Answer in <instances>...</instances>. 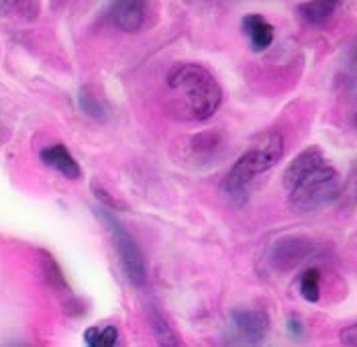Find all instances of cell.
Returning a JSON list of instances; mask_svg holds the SVG:
<instances>
[{"label": "cell", "mask_w": 357, "mask_h": 347, "mask_svg": "<svg viewBox=\"0 0 357 347\" xmlns=\"http://www.w3.org/2000/svg\"><path fill=\"white\" fill-rule=\"evenodd\" d=\"M149 329L158 347H180L178 335L174 333L169 323L164 319V315L155 307L149 309Z\"/></svg>", "instance_id": "8fae6325"}, {"label": "cell", "mask_w": 357, "mask_h": 347, "mask_svg": "<svg viewBox=\"0 0 357 347\" xmlns=\"http://www.w3.org/2000/svg\"><path fill=\"white\" fill-rule=\"evenodd\" d=\"M231 320L245 344L257 346L268 337L270 317L264 309H235L231 313Z\"/></svg>", "instance_id": "52a82bcc"}, {"label": "cell", "mask_w": 357, "mask_h": 347, "mask_svg": "<svg viewBox=\"0 0 357 347\" xmlns=\"http://www.w3.org/2000/svg\"><path fill=\"white\" fill-rule=\"evenodd\" d=\"M241 29L249 39V45L253 52H266L272 43H274V25L257 13H251L248 17H243Z\"/></svg>", "instance_id": "9c48e42d"}, {"label": "cell", "mask_w": 357, "mask_h": 347, "mask_svg": "<svg viewBox=\"0 0 357 347\" xmlns=\"http://www.w3.org/2000/svg\"><path fill=\"white\" fill-rule=\"evenodd\" d=\"M167 107L182 121H206L222 103V90L217 78L194 61L176 64L165 76Z\"/></svg>", "instance_id": "7a4b0ae2"}, {"label": "cell", "mask_w": 357, "mask_h": 347, "mask_svg": "<svg viewBox=\"0 0 357 347\" xmlns=\"http://www.w3.org/2000/svg\"><path fill=\"white\" fill-rule=\"evenodd\" d=\"M78 103H80V108H82L88 117H92V119H96V121H102V123L107 121V108L100 103V98L94 96L88 88L80 90Z\"/></svg>", "instance_id": "5bb4252c"}, {"label": "cell", "mask_w": 357, "mask_h": 347, "mask_svg": "<svg viewBox=\"0 0 357 347\" xmlns=\"http://www.w3.org/2000/svg\"><path fill=\"white\" fill-rule=\"evenodd\" d=\"M41 274H43V280L47 282L50 288H54L59 294H66L70 296V286L66 282V276L61 272V267L57 266V262L54 260V256L41 251Z\"/></svg>", "instance_id": "7c38bea8"}, {"label": "cell", "mask_w": 357, "mask_h": 347, "mask_svg": "<svg viewBox=\"0 0 357 347\" xmlns=\"http://www.w3.org/2000/svg\"><path fill=\"white\" fill-rule=\"evenodd\" d=\"M301 294H303L304 300H308V302L319 300V296H321V274H319L317 267L306 270L301 276Z\"/></svg>", "instance_id": "9a60e30c"}, {"label": "cell", "mask_w": 357, "mask_h": 347, "mask_svg": "<svg viewBox=\"0 0 357 347\" xmlns=\"http://www.w3.org/2000/svg\"><path fill=\"white\" fill-rule=\"evenodd\" d=\"M96 213L105 221V225L109 229L112 245L116 249L119 262H121V267H123L127 280L137 288L145 286V282H147V264H145V258H143V253L139 249L137 241L129 235V231L123 227V223L114 214H110L107 209H98Z\"/></svg>", "instance_id": "277c9868"}, {"label": "cell", "mask_w": 357, "mask_h": 347, "mask_svg": "<svg viewBox=\"0 0 357 347\" xmlns=\"http://www.w3.org/2000/svg\"><path fill=\"white\" fill-rule=\"evenodd\" d=\"M341 341L345 344V346L354 347L357 341V327L356 325H349V327H345L343 331H341Z\"/></svg>", "instance_id": "2e32d148"}, {"label": "cell", "mask_w": 357, "mask_h": 347, "mask_svg": "<svg viewBox=\"0 0 357 347\" xmlns=\"http://www.w3.org/2000/svg\"><path fill=\"white\" fill-rule=\"evenodd\" d=\"M337 2H329V0H323V2H301L296 6L301 19L304 23L312 25V27H325L333 19L335 10H337Z\"/></svg>", "instance_id": "30bf717a"}, {"label": "cell", "mask_w": 357, "mask_h": 347, "mask_svg": "<svg viewBox=\"0 0 357 347\" xmlns=\"http://www.w3.org/2000/svg\"><path fill=\"white\" fill-rule=\"evenodd\" d=\"M288 202L298 213H314L331 207L341 192L339 172L319 147H308L288 163L284 172Z\"/></svg>", "instance_id": "6da1fadb"}, {"label": "cell", "mask_w": 357, "mask_h": 347, "mask_svg": "<svg viewBox=\"0 0 357 347\" xmlns=\"http://www.w3.org/2000/svg\"><path fill=\"white\" fill-rule=\"evenodd\" d=\"M94 190H96V196H98V198H102V200H105V202H107L109 207H112V209H114V207H119V202H116V200H112L109 194H107V192L102 190V188L94 186Z\"/></svg>", "instance_id": "e0dca14e"}, {"label": "cell", "mask_w": 357, "mask_h": 347, "mask_svg": "<svg viewBox=\"0 0 357 347\" xmlns=\"http://www.w3.org/2000/svg\"><path fill=\"white\" fill-rule=\"evenodd\" d=\"M284 156V137L278 131L261 133L235 161L222 182V190L233 200H243L251 184L270 172Z\"/></svg>", "instance_id": "3957f363"}, {"label": "cell", "mask_w": 357, "mask_h": 347, "mask_svg": "<svg viewBox=\"0 0 357 347\" xmlns=\"http://www.w3.org/2000/svg\"><path fill=\"white\" fill-rule=\"evenodd\" d=\"M84 341L88 347H116L119 341V329L116 327H105L102 331L98 327H90L84 333Z\"/></svg>", "instance_id": "4fadbf2b"}, {"label": "cell", "mask_w": 357, "mask_h": 347, "mask_svg": "<svg viewBox=\"0 0 357 347\" xmlns=\"http://www.w3.org/2000/svg\"><path fill=\"white\" fill-rule=\"evenodd\" d=\"M314 251V245L308 237L303 235H286L282 239H278L272 247L270 260L280 272H288L298 264H303L304 260Z\"/></svg>", "instance_id": "5b68a950"}, {"label": "cell", "mask_w": 357, "mask_h": 347, "mask_svg": "<svg viewBox=\"0 0 357 347\" xmlns=\"http://www.w3.org/2000/svg\"><path fill=\"white\" fill-rule=\"evenodd\" d=\"M107 19L112 27L125 33H139L147 25L149 19V4L141 0H123L112 2L107 10Z\"/></svg>", "instance_id": "8992f818"}, {"label": "cell", "mask_w": 357, "mask_h": 347, "mask_svg": "<svg viewBox=\"0 0 357 347\" xmlns=\"http://www.w3.org/2000/svg\"><path fill=\"white\" fill-rule=\"evenodd\" d=\"M39 158L47 168H54L55 172H59L68 180H78L82 176V170H80L78 161L74 160V156L68 152V147L63 143L47 145L45 149H41Z\"/></svg>", "instance_id": "ba28073f"}]
</instances>
